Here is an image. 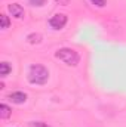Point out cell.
Returning a JSON list of instances; mask_svg holds the SVG:
<instances>
[{"label": "cell", "instance_id": "cell-7", "mask_svg": "<svg viewBox=\"0 0 126 127\" xmlns=\"http://www.w3.org/2000/svg\"><path fill=\"white\" fill-rule=\"evenodd\" d=\"M9 72H12V66L9 65V62H0V75L6 77Z\"/></svg>", "mask_w": 126, "mask_h": 127}, {"label": "cell", "instance_id": "cell-6", "mask_svg": "<svg viewBox=\"0 0 126 127\" xmlns=\"http://www.w3.org/2000/svg\"><path fill=\"white\" fill-rule=\"evenodd\" d=\"M10 115H12V108L9 105H6V103H1L0 105V118L1 120H6Z\"/></svg>", "mask_w": 126, "mask_h": 127}, {"label": "cell", "instance_id": "cell-3", "mask_svg": "<svg viewBox=\"0 0 126 127\" xmlns=\"http://www.w3.org/2000/svg\"><path fill=\"white\" fill-rule=\"evenodd\" d=\"M67 22H68V18H67V15H64V13H55V15L49 19V25H51V28H54V30H63L64 27L67 25Z\"/></svg>", "mask_w": 126, "mask_h": 127}, {"label": "cell", "instance_id": "cell-5", "mask_svg": "<svg viewBox=\"0 0 126 127\" xmlns=\"http://www.w3.org/2000/svg\"><path fill=\"white\" fill-rule=\"evenodd\" d=\"M7 99L12 103H24L27 100V95L24 92H12V93L7 95Z\"/></svg>", "mask_w": 126, "mask_h": 127}, {"label": "cell", "instance_id": "cell-12", "mask_svg": "<svg viewBox=\"0 0 126 127\" xmlns=\"http://www.w3.org/2000/svg\"><path fill=\"white\" fill-rule=\"evenodd\" d=\"M92 4H95V6H98V7H104L105 6V0H89Z\"/></svg>", "mask_w": 126, "mask_h": 127}, {"label": "cell", "instance_id": "cell-1", "mask_svg": "<svg viewBox=\"0 0 126 127\" xmlns=\"http://www.w3.org/2000/svg\"><path fill=\"white\" fill-rule=\"evenodd\" d=\"M49 80V71L40 64H33L28 68V81L36 86H43Z\"/></svg>", "mask_w": 126, "mask_h": 127}, {"label": "cell", "instance_id": "cell-2", "mask_svg": "<svg viewBox=\"0 0 126 127\" xmlns=\"http://www.w3.org/2000/svg\"><path fill=\"white\" fill-rule=\"evenodd\" d=\"M55 58L63 61L68 66H76L77 64L80 62V55L74 49H71V47H61V49H58L55 52Z\"/></svg>", "mask_w": 126, "mask_h": 127}, {"label": "cell", "instance_id": "cell-4", "mask_svg": "<svg viewBox=\"0 0 126 127\" xmlns=\"http://www.w3.org/2000/svg\"><path fill=\"white\" fill-rule=\"evenodd\" d=\"M7 12H9L13 18H16V19H21V18H24V15H25L24 7H22L21 4H18V3H10V4H7Z\"/></svg>", "mask_w": 126, "mask_h": 127}, {"label": "cell", "instance_id": "cell-9", "mask_svg": "<svg viewBox=\"0 0 126 127\" xmlns=\"http://www.w3.org/2000/svg\"><path fill=\"white\" fill-rule=\"evenodd\" d=\"M0 22H1V30H6V28H9V25H10L9 16H7V15H4V13H1V15H0Z\"/></svg>", "mask_w": 126, "mask_h": 127}, {"label": "cell", "instance_id": "cell-8", "mask_svg": "<svg viewBox=\"0 0 126 127\" xmlns=\"http://www.w3.org/2000/svg\"><path fill=\"white\" fill-rule=\"evenodd\" d=\"M27 41L31 43V44H37L42 41V35L40 34H28L27 35Z\"/></svg>", "mask_w": 126, "mask_h": 127}, {"label": "cell", "instance_id": "cell-10", "mask_svg": "<svg viewBox=\"0 0 126 127\" xmlns=\"http://www.w3.org/2000/svg\"><path fill=\"white\" fill-rule=\"evenodd\" d=\"M31 6H45L46 0H27Z\"/></svg>", "mask_w": 126, "mask_h": 127}, {"label": "cell", "instance_id": "cell-11", "mask_svg": "<svg viewBox=\"0 0 126 127\" xmlns=\"http://www.w3.org/2000/svg\"><path fill=\"white\" fill-rule=\"evenodd\" d=\"M30 126L31 127H51L48 123H43V121H31Z\"/></svg>", "mask_w": 126, "mask_h": 127}, {"label": "cell", "instance_id": "cell-13", "mask_svg": "<svg viewBox=\"0 0 126 127\" xmlns=\"http://www.w3.org/2000/svg\"><path fill=\"white\" fill-rule=\"evenodd\" d=\"M68 1H70V0H57V3H60V4H63V6H67Z\"/></svg>", "mask_w": 126, "mask_h": 127}]
</instances>
